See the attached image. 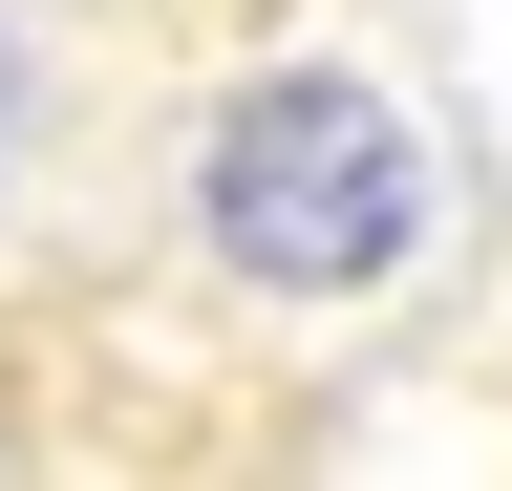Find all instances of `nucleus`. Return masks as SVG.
<instances>
[{
    "instance_id": "f257e3e1",
    "label": "nucleus",
    "mask_w": 512,
    "mask_h": 491,
    "mask_svg": "<svg viewBox=\"0 0 512 491\" xmlns=\"http://www.w3.org/2000/svg\"><path fill=\"white\" fill-rule=\"evenodd\" d=\"M171 214H192V257L235 299L363 321V299H406L448 257V129L384 65H235L192 107V150H171Z\"/></svg>"
},
{
    "instance_id": "f03ea898",
    "label": "nucleus",
    "mask_w": 512,
    "mask_h": 491,
    "mask_svg": "<svg viewBox=\"0 0 512 491\" xmlns=\"http://www.w3.org/2000/svg\"><path fill=\"white\" fill-rule=\"evenodd\" d=\"M43 129H64V65H43V22H22V0H0V214H22Z\"/></svg>"
}]
</instances>
